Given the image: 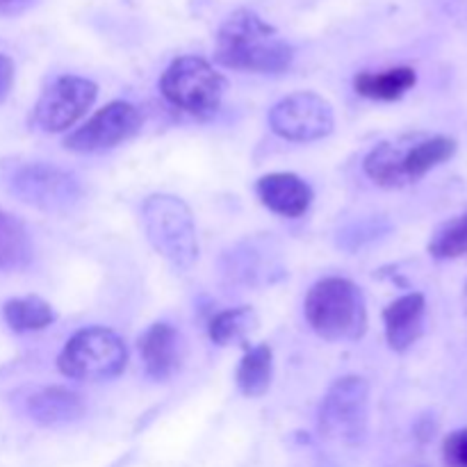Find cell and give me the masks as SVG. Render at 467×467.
I'll return each instance as SVG.
<instances>
[{"label": "cell", "instance_id": "cell-7", "mask_svg": "<svg viewBox=\"0 0 467 467\" xmlns=\"http://www.w3.org/2000/svg\"><path fill=\"white\" fill-rule=\"evenodd\" d=\"M369 386L360 377H342L328 388L319 406L317 427L322 438L356 447L368 436Z\"/></svg>", "mask_w": 467, "mask_h": 467}, {"label": "cell", "instance_id": "cell-2", "mask_svg": "<svg viewBox=\"0 0 467 467\" xmlns=\"http://www.w3.org/2000/svg\"><path fill=\"white\" fill-rule=\"evenodd\" d=\"M454 137H404V140L381 141L365 158L363 169L372 182L388 190L418 182L441 164L450 162L456 155Z\"/></svg>", "mask_w": 467, "mask_h": 467}, {"label": "cell", "instance_id": "cell-24", "mask_svg": "<svg viewBox=\"0 0 467 467\" xmlns=\"http://www.w3.org/2000/svg\"><path fill=\"white\" fill-rule=\"evenodd\" d=\"M35 3L36 0H0V16H18Z\"/></svg>", "mask_w": 467, "mask_h": 467}, {"label": "cell", "instance_id": "cell-9", "mask_svg": "<svg viewBox=\"0 0 467 467\" xmlns=\"http://www.w3.org/2000/svg\"><path fill=\"white\" fill-rule=\"evenodd\" d=\"M269 128L287 141H317L336 128L331 103L315 91H296L269 109Z\"/></svg>", "mask_w": 467, "mask_h": 467}, {"label": "cell", "instance_id": "cell-8", "mask_svg": "<svg viewBox=\"0 0 467 467\" xmlns=\"http://www.w3.org/2000/svg\"><path fill=\"white\" fill-rule=\"evenodd\" d=\"M9 190L18 201L48 214L73 213L85 199L80 178L48 162L18 167L9 178Z\"/></svg>", "mask_w": 467, "mask_h": 467}, {"label": "cell", "instance_id": "cell-11", "mask_svg": "<svg viewBox=\"0 0 467 467\" xmlns=\"http://www.w3.org/2000/svg\"><path fill=\"white\" fill-rule=\"evenodd\" d=\"M141 130V114L128 100H112L80 128L64 140V149L73 153H103L123 141L132 140Z\"/></svg>", "mask_w": 467, "mask_h": 467}, {"label": "cell", "instance_id": "cell-19", "mask_svg": "<svg viewBox=\"0 0 467 467\" xmlns=\"http://www.w3.org/2000/svg\"><path fill=\"white\" fill-rule=\"evenodd\" d=\"M32 260V242L26 226L0 210V269H23Z\"/></svg>", "mask_w": 467, "mask_h": 467}, {"label": "cell", "instance_id": "cell-22", "mask_svg": "<svg viewBox=\"0 0 467 467\" xmlns=\"http://www.w3.org/2000/svg\"><path fill=\"white\" fill-rule=\"evenodd\" d=\"M442 461L447 467H467V429H461L445 438Z\"/></svg>", "mask_w": 467, "mask_h": 467}, {"label": "cell", "instance_id": "cell-14", "mask_svg": "<svg viewBox=\"0 0 467 467\" xmlns=\"http://www.w3.org/2000/svg\"><path fill=\"white\" fill-rule=\"evenodd\" d=\"M140 354L153 381H167L178 369V333L171 324L158 322L140 337Z\"/></svg>", "mask_w": 467, "mask_h": 467}, {"label": "cell", "instance_id": "cell-10", "mask_svg": "<svg viewBox=\"0 0 467 467\" xmlns=\"http://www.w3.org/2000/svg\"><path fill=\"white\" fill-rule=\"evenodd\" d=\"M99 96V85L80 76H59L50 82L32 109V123L44 132H64L76 126Z\"/></svg>", "mask_w": 467, "mask_h": 467}, {"label": "cell", "instance_id": "cell-5", "mask_svg": "<svg viewBox=\"0 0 467 467\" xmlns=\"http://www.w3.org/2000/svg\"><path fill=\"white\" fill-rule=\"evenodd\" d=\"M160 91L173 108L196 119H210L222 108L226 78L203 57L182 55L160 78Z\"/></svg>", "mask_w": 467, "mask_h": 467}, {"label": "cell", "instance_id": "cell-4", "mask_svg": "<svg viewBox=\"0 0 467 467\" xmlns=\"http://www.w3.org/2000/svg\"><path fill=\"white\" fill-rule=\"evenodd\" d=\"M146 240L178 272H187L199 258L196 223L190 205L173 194H153L141 205Z\"/></svg>", "mask_w": 467, "mask_h": 467}, {"label": "cell", "instance_id": "cell-13", "mask_svg": "<svg viewBox=\"0 0 467 467\" xmlns=\"http://www.w3.org/2000/svg\"><path fill=\"white\" fill-rule=\"evenodd\" d=\"M424 315H427V299L420 292L400 296L383 310V324H386V340L392 351L404 354L424 331Z\"/></svg>", "mask_w": 467, "mask_h": 467}, {"label": "cell", "instance_id": "cell-23", "mask_svg": "<svg viewBox=\"0 0 467 467\" xmlns=\"http://www.w3.org/2000/svg\"><path fill=\"white\" fill-rule=\"evenodd\" d=\"M14 76H16V67H14L12 57L0 53V105L7 100L9 91H12Z\"/></svg>", "mask_w": 467, "mask_h": 467}, {"label": "cell", "instance_id": "cell-1", "mask_svg": "<svg viewBox=\"0 0 467 467\" xmlns=\"http://www.w3.org/2000/svg\"><path fill=\"white\" fill-rule=\"evenodd\" d=\"M214 59L235 71L276 76L292 67L295 48L278 36L276 27L242 7L219 26Z\"/></svg>", "mask_w": 467, "mask_h": 467}, {"label": "cell", "instance_id": "cell-16", "mask_svg": "<svg viewBox=\"0 0 467 467\" xmlns=\"http://www.w3.org/2000/svg\"><path fill=\"white\" fill-rule=\"evenodd\" d=\"M418 82V73L410 67H395L388 71H363L354 78L356 94L365 96L372 100H383V103H392L400 100L401 96L409 94Z\"/></svg>", "mask_w": 467, "mask_h": 467}, {"label": "cell", "instance_id": "cell-17", "mask_svg": "<svg viewBox=\"0 0 467 467\" xmlns=\"http://www.w3.org/2000/svg\"><path fill=\"white\" fill-rule=\"evenodd\" d=\"M274 377V351L269 345H255L249 349L242 358L240 368H237V388L244 397L258 400V397L267 395L269 386H272Z\"/></svg>", "mask_w": 467, "mask_h": 467}, {"label": "cell", "instance_id": "cell-18", "mask_svg": "<svg viewBox=\"0 0 467 467\" xmlns=\"http://www.w3.org/2000/svg\"><path fill=\"white\" fill-rule=\"evenodd\" d=\"M3 317L14 333H32L48 328L57 315L41 296H18L3 306Z\"/></svg>", "mask_w": 467, "mask_h": 467}, {"label": "cell", "instance_id": "cell-21", "mask_svg": "<svg viewBox=\"0 0 467 467\" xmlns=\"http://www.w3.org/2000/svg\"><path fill=\"white\" fill-rule=\"evenodd\" d=\"M433 258L451 260V258H463L467 255V214L465 217L456 219V222L447 223L438 235L433 237L429 244Z\"/></svg>", "mask_w": 467, "mask_h": 467}, {"label": "cell", "instance_id": "cell-15", "mask_svg": "<svg viewBox=\"0 0 467 467\" xmlns=\"http://www.w3.org/2000/svg\"><path fill=\"white\" fill-rule=\"evenodd\" d=\"M26 410L41 427H59V424L76 422L85 413V404L76 392L67 388L50 386L35 390L26 400Z\"/></svg>", "mask_w": 467, "mask_h": 467}, {"label": "cell", "instance_id": "cell-3", "mask_svg": "<svg viewBox=\"0 0 467 467\" xmlns=\"http://www.w3.org/2000/svg\"><path fill=\"white\" fill-rule=\"evenodd\" d=\"M310 328L328 342H354L368 331V304L354 281L328 276L315 283L304 301Z\"/></svg>", "mask_w": 467, "mask_h": 467}, {"label": "cell", "instance_id": "cell-12", "mask_svg": "<svg viewBox=\"0 0 467 467\" xmlns=\"http://www.w3.org/2000/svg\"><path fill=\"white\" fill-rule=\"evenodd\" d=\"M255 194H258L260 203L265 208L287 219L304 217L315 199L313 187L304 178L290 171H276L263 176L255 182Z\"/></svg>", "mask_w": 467, "mask_h": 467}, {"label": "cell", "instance_id": "cell-20", "mask_svg": "<svg viewBox=\"0 0 467 467\" xmlns=\"http://www.w3.org/2000/svg\"><path fill=\"white\" fill-rule=\"evenodd\" d=\"M258 324V317H255L254 310L249 306H240V308H228L222 310V313L214 315L210 319L208 336L214 345L226 347L231 342H240L249 336L251 331Z\"/></svg>", "mask_w": 467, "mask_h": 467}, {"label": "cell", "instance_id": "cell-6", "mask_svg": "<svg viewBox=\"0 0 467 467\" xmlns=\"http://www.w3.org/2000/svg\"><path fill=\"white\" fill-rule=\"evenodd\" d=\"M128 349L117 331L87 327L68 337L57 356V369L73 381H109L126 369Z\"/></svg>", "mask_w": 467, "mask_h": 467}]
</instances>
